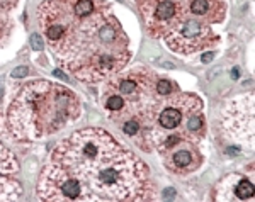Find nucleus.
Here are the masks:
<instances>
[{
	"label": "nucleus",
	"instance_id": "nucleus-1",
	"mask_svg": "<svg viewBox=\"0 0 255 202\" xmlns=\"http://www.w3.org/2000/svg\"><path fill=\"white\" fill-rule=\"evenodd\" d=\"M145 163L104 129H80L56 144L38 184L41 201H145Z\"/></svg>",
	"mask_w": 255,
	"mask_h": 202
},
{
	"label": "nucleus",
	"instance_id": "nucleus-2",
	"mask_svg": "<svg viewBox=\"0 0 255 202\" xmlns=\"http://www.w3.org/2000/svg\"><path fill=\"white\" fill-rule=\"evenodd\" d=\"M38 15L51 53L82 82L118 75L129 60L128 38L104 0H46Z\"/></svg>",
	"mask_w": 255,
	"mask_h": 202
},
{
	"label": "nucleus",
	"instance_id": "nucleus-3",
	"mask_svg": "<svg viewBox=\"0 0 255 202\" xmlns=\"http://www.w3.org/2000/svg\"><path fill=\"white\" fill-rule=\"evenodd\" d=\"M80 114V101L67 87L46 80L26 84L12 97L7 122L17 139L36 141L73 122Z\"/></svg>",
	"mask_w": 255,
	"mask_h": 202
},
{
	"label": "nucleus",
	"instance_id": "nucleus-4",
	"mask_svg": "<svg viewBox=\"0 0 255 202\" xmlns=\"http://www.w3.org/2000/svg\"><path fill=\"white\" fill-rule=\"evenodd\" d=\"M151 36L163 38L175 53L199 51L211 46L218 36L211 24L197 19L191 12L192 0H134Z\"/></svg>",
	"mask_w": 255,
	"mask_h": 202
},
{
	"label": "nucleus",
	"instance_id": "nucleus-5",
	"mask_svg": "<svg viewBox=\"0 0 255 202\" xmlns=\"http://www.w3.org/2000/svg\"><path fill=\"white\" fill-rule=\"evenodd\" d=\"M168 168L172 165H175V170H182V168H191V165L194 163V151L187 150V148H182V150H175L174 153H170V158H168Z\"/></svg>",
	"mask_w": 255,
	"mask_h": 202
},
{
	"label": "nucleus",
	"instance_id": "nucleus-6",
	"mask_svg": "<svg viewBox=\"0 0 255 202\" xmlns=\"http://www.w3.org/2000/svg\"><path fill=\"white\" fill-rule=\"evenodd\" d=\"M232 184H233V196L237 197V199H252L254 197V185L250 180L247 179H238V177H232Z\"/></svg>",
	"mask_w": 255,
	"mask_h": 202
},
{
	"label": "nucleus",
	"instance_id": "nucleus-7",
	"mask_svg": "<svg viewBox=\"0 0 255 202\" xmlns=\"http://www.w3.org/2000/svg\"><path fill=\"white\" fill-rule=\"evenodd\" d=\"M17 0H0V41L5 38L10 31V19H9V10L12 7H15Z\"/></svg>",
	"mask_w": 255,
	"mask_h": 202
},
{
	"label": "nucleus",
	"instance_id": "nucleus-8",
	"mask_svg": "<svg viewBox=\"0 0 255 202\" xmlns=\"http://www.w3.org/2000/svg\"><path fill=\"white\" fill-rule=\"evenodd\" d=\"M123 133L128 136H136L141 129V124H139L138 119H128L126 122H123Z\"/></svg>",
	"mask_w": 255,
	"mask_h": 202
},
{
	"label": "nucleus",
	"instance_id": "nucleus-9",
	"mask_svg": "<svg viewBox=\"0 0 255 202\" xmlns=\"http://www.w3.org/2000/svg\"><path fill=\"white\" fill-rule=\"evenodd\" d=\"M155 92H157L158 96H172V92H174V85H172V82L167 80V78H163V80H157V84H155Z\"/></svg>",
	"mask_w": 255,
	"mask_h": 202
},
{
	"label": "nucleus",
	"instance_id": "nucleus-10",
	"mask_svg": "<svg viewBox=\"0 0 255 202\" xmlns=\"http://www.w3.org/2000/svg\"><path fill=\"white\" fill-rule=\"evenodd\" d=\"M31 48L36 49V51H41V49H43V38H41L39 34L31 36Z\"/></svg>",
	"mask_w": 255,
	"mask_h": 202
},
{
	"label": "nucleus",
	"instance_id": "nucleus-11",
	"mask_svg": "<svg viewBox=\"0 0 255 202\" xmlns=\"http://www.w3.org/2000/svg\"><path fill=\"white\" fill-rule=\"evenodd\" d=\"M27 72H29L27 67H17L14 72H12V78H22L27 75Z\"/></svg>",
	"mask_w": 255,
	"mask_h": 202
},
{
	"label": "nucleus",
	"instance_id": "nucleus-12",
	"mask_svg": "<svg viewBox=\"0 0 255 202\" xmlns=\"http://www.w3.org/2000/svg\"><path fill=\"white\" fill-rule=\"evenodd\" d=\"M213 56H215L213 53H206V55L203 56V61H204V63H209V61L213 60Z\"/></svg>",
	"mask_w": 255,
	"mask_h": 202
},
{
	"label": "nucleus",
	"instance_id": "nucleus-13",
	"mask_svg": "<svg viewBox=\"0 0 255 202\" xmlns=\"http://www.w3.org/2000/svg\"><path fill=\"white\" fill-rule=\"evenodd\" d=\"M233 78H238V68L233 70Z\"/></svg>",
	"mask_w": 255,
	"mask_h": 202
},
{
	"label": "nucleus",
	"instance_id": "nucleus-14",
	"mask_svg": "<svg viewBox=\"0 0 255 202\" xmlns=\"http://www.w3.org/2000/svg\"><path fill=\"white\" fill-rule=\"evenodd\" d=\"M0 99H2V89H0Z\"/></svg>",
	"mask_w": 255,
	"mask_h": 202
}]
</instances>
